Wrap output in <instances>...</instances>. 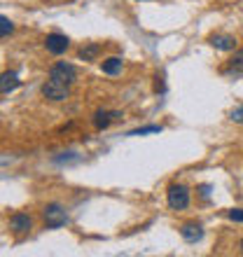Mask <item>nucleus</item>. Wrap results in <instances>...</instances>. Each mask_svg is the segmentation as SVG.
Wrapping results in <instances>:
<instances>
[{
	"instance_id": "obj_1",
	"label": "nucleus",
	"mask_w": 243,
	"mask_h": 257,
	"mask_svg": "<svg viewBox=\"0 0 243 257\" xmlns=\"http://www.w3.org/2000/svg\"><path fill=\"white\" fill-rule=\"evenodd\" d=\"M49 77L56 82H61V84H66V87H70L75 80H77V70H75V66H70V63L66 61H59L52 66V70H49Z\"/></svg>"
},
{
	"instance_id": "obj_2",
	"label": "nucleus",
	"mask_w": 243,
	"mask_h": 257,
	"mask_svg": "<svg viewBox=\"0 0 243 257\" xmlns=\"http://www.w3.org/2000/svg\"><path fill=\"white\" fill-rule=\"evenodd\" d=\"M166 201L173 210H182L189 206V190L185 185H171L166 192Z\"/></svg>"
},
{
	"instance_id": "obj_3",
	"label": "nucleus",
	"mask_w": 243,
	"mask_h": 257,
	"mask_svg": "<svg viewBox=\"0 0 243 257\" xmlns=\"http://www.w3.org/2000/svg\"><path fill=\"white\" fill-rule=\"evenodd\" d=\"M42 215H45V222H47V227H52V229H59V227H63V224H68L66 210L61 208L59 203H49V206H45Z\"/></svg>"
},
{
	"instance_id": "obj_4",
	"label": "nucleus",
	"mask_w": 243,
	"mask_h": 257,
	"mask_svg": "<svg viewBox=\"0 0 243 257\" xmlns=\"http://www.w3.org/2000/svg\"><path fill=\"white\" fill-rule=\"evenodd\" d=\"M42 96L49 98V101H66L68 98V87L49 77V80L42 84Z\"/></svg>"
},
{
	"instance_id": "obj_5",
	"label": "nucleus",
	"mask_w": 243,
	"mask_h": 257,
	"mask_svg": "<svg viewBox=\"0 0 243 257\" xmlns=\"http://www.w3.org/2000/svg\"><path fill=\"white\" fill-rule=\"evenodd\" d=\"M68 38L66 35H61V33H49L47 35V40H45V47H47L49 54H63L68 49Z\"/></svg>"
},
{
	"instance_id": "obj_6",
	"label": "nucleus",
	"mask_w": 243,
	"mask_h": 257,
	"mask_svg": "<svg viewBox=\"0 0 243 257\" xmlns=\"http://www.w3.org/2000/svg\"><path fill=\"white\" fill-rule=\"evenodd\" d=\"M31 224H33V220H31V215H26V213H14V215L10 217V229L17 231V234L28 231Z\"/></svg>"
},
{
	"instance_id": "obj_7",
	"label": "nucleus",
	"mask_w": 243,
	"mask_h": 257,
	"mask_svg": "<svg viewBox=\"0 0 243 257\" xmlns=\"http://www.w3.org/2000/svg\"><path fill=\"white\" fill-rule=\"evenodd\" d=\"M180 234H182V238H185L187 243H196V241L203 236V229H201V224L187 222V224H182L180 227Z\"/></svg>"
},
{
	"instance_id": "obj_8",
	"label": "nucleus",
	"mask_w": 243,
	"mask_h": 257,
	"mask_svg": "<svg viewBox=\"0 0 243 257\" xmlns=\"http://www.w3.org/2000/svg\"><path fill=\"white\" fill-rule=\"evenodd\" d=\"M122 112H108V110H98L94 115V126L96 128H108L110 122H115V119H119Z\"/></svg>"
},
{
	"instance_id": "obj_9",
	"label": "nucleus",
	"mask_w": 243,
	"mask_h": 257,
	"mask_svg": "<svg viewBox=\"0 0 243 257\" xmlns=\"http://www.w3.org/2000/svg\"><path fill=\"white\" fill-rule=\"evenodd\" d=\"M210 45L215 49H222V52H229V49L236 47V40L231 35H210Z\"/></svg>"
},
{
	"instance_id": "obj_10",
	"label": "nucleus",
	"mask_w": 243,
	"mask_h": 257,
	"mask_svg": "<svg viewBox=\"0 0 243 257\" xmlns=\"http://www.w3.org/2000/svg\"><path fill=\"white\" fill-rule=\"evenodd\" d=\"M19 84H21V82H19V75H17V73H3V77H0V91H3V94L14 91Z\"/></svg>"
},
{
	"instance_id": "obj_11",
	"label": "nucleus",
	"mask_w": 243,
	"mask_h": 257,
	"mask_svg": "<svg viewBox=\"0 0 243 257\" xmlns=\"http://www.w3.org/2000/svg\"><path fill=\"white\" fill-rule=\"evenodd\" d=\"M103 73L105 75H117L122 70V59L119 56H110V59H105V61H103Z\"/></svg>"
},
{
	"instance_id": "obj_12",
	"label": "nucleus",
	"mask_w": 243,
	"mask_h": 257,
	"mask_svg": "<svg viewBox=\"0 0 243 257\" xmlns=\"http://www.w3.org/2000/svg\"><path fill=\"white\" fill-rule=\"evenodd\" d=\"M227 73H243V52H236V54L229 59V66H227Z\"/></svg>"
},
{
	"instance_id": "obj_13",
	"label": "nucleus",
	"mask_w": 243,
	"mask_h": 257,
	"mask_svg": "<svg viewBox=\"0 0 243 257\" xmlns=\"http://www.w3.org/2000/svg\"><path fill=\"white\" fill-rule=\"evenodd\" d=\"M96 54H98V45H89V47L80 49V59H84V61H94Z\"/></svg>"
},
{
	"instance_id": "obj_14",
	"label": "nucleus",
	"mask_w": 243,
	"mask_h": 257,
	"mask_svg": "<svg viewBox=\"0 0 243 257\" xmlns=\"http://www.w3.org/2000/svg\"><path fill=\"white\" fill-rule=\"evenodd\" d=\"M14 31V24L10 19H7V17H0V35H3V38H7V35L12 33Z\"/></svg>"
},
{
	"instance_id": "obj_15",
	"label": "nucleus",
	"mask_w": 243,
	"mask_h": 257,
	"mask_svg": "<svg viewBox=\"0 0 243 257\" xmlns=\"http://www.w3.org/2000/svg\"><path fill=\"white\" fill-rule=\"evenodd\" d=\"M162 131V126H143V128H136V131H131L129 136H145V134H159Z\"/></svg>"
},
{
	"instance_id": "obj_16",
	"label": "nucleus",
	"mask_w": 243,
	"mask_h": 257,
	"mask_svg": "<svg viewBox=\"0 0 243 257\" xmlns=\"http://www.w3.org/2000/svg\"><path fill=\"white\" fill-rule=\"evenodd\" d=\"M229 119H231V122H236V124H243V105H238L236 110H231Z\"/></svg>"
},
{
	"instance_id": "obj_17",
	"label": "nucleus",
	"mask_w": 243,
	"mask_h": 257,
	"mask_svg": "<svg viewBox=\"0 0 243 257\" xmlns=\"http://www.w3.org/2000/svg\"><path fill=\"white\" fill-rule=\"evenodd\" d=\"M227 215H229V220H234V222H243V208H231Z\"/></svg>"
},
{
	"instance_id": "obj_18",
	"label": "nucleus",
	"mask_w": 243,
	"mask_h": 257,
	"mask_svg": "<svg viewBox=\"0 0 243 257\" xmlns=\"http://www.w3.org/2000/svg\"><path fill=\"white\" fill-rule=\"evenodd\" d=\"M199 192H201V199H208V196H210V187H208V185H201V187H199Z\"/></svg>"
},
{
	"instance_id": "obj_19",
	"label": "nucleus",
	"mask_w": 243,
	"mask_h": 257,
	"mask_svg": "<svg viewBox=\"0 0 243 257\" xmlns=\"http://www.w3.org/2000/svg\"><path fill=\"white\" fill-rule=\"evenodd\" d=\"M241 250H243V238H241Z\"/></svg>"
}]
</instances>
